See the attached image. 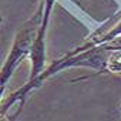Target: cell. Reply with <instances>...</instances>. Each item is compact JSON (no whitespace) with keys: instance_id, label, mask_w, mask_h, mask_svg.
Returning a JSON list of instances; mask_svg holds the SVG:
<instances>
[{"instance_id":"3","label":"cell","mask_w":121,"mask_h":121,"mask_svg":"<svg viewBox=\"0 0 121 121\" xmlns=\"http://www.w3.org/2000/svg\"><path fill=\"white\" fill-rule=\"evenodd\" d=\"M108 73L121 76V50H114V51L110 53V57L107 60L105 69L103 70L101 74H108Z\"/></svg>"},{"instance_id":"4","label":"cell","mask_w":121,"mask_h":121,"mask_svg":"<svg viewBox=\"0 0 121 121\" xmlns=\"http://www.w3.org/2000/svg\"><path fill=\"white\" fill-rule=\"evenodd\" d=\"M120 110H121V107H120Z\"/></svg>"},{"instance_id":"1","label":"cell","mask_w":121,"mask_h":121,"mask_svg":"<svg viewBox=\"0 0 121 121\" xmlns=\"http://www.w3.org/2000/svg\"><path fill=\"white\" fill-rule=\"evenodd\" d=\"M43 14H44V0L39 4V9L34 12V14L27 19L22 27L16 31L14 40L12 43V48L9 54L6 56V60L0 70V88H2V95L6 90V86L9 84L13 73L16 69L22 64V61L30 56L33 43L36 40V36L39 33V29L43 22Z\"/></svg>"},{"instance_id":"2","label":"cell","mask_w":121,"mask_h":121,"mask_svg":"<svg viewBox=\"0 0 121 121\" xmlns=\"http://www.w3.org/2000/svg\"><path fill=\"white\" fill-rule=\"evenodd\" d=\"M56 0H44V14L43 22L39 29V33L36 36V40L33 43L31 51H30V63H31V71L29 81L36 80L44 70H46V37H47V29L50 23V17L53 13Z\"/></svg>"}]
</instances>
